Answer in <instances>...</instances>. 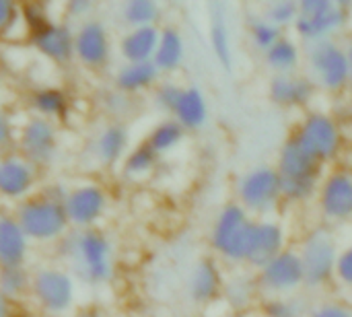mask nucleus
Returning <instances> with one entry per match:
<instances>
[{"label": "nucleus", "mask_w": 352, "mask_h": 317, "mask_svg": "<svg viewBox=\"0 0 352 317\" xmlns=\"http://www.w3.org/2000/svg\"><path fill=\"white\" fill-rule=\"evenodd\" d=\"M130 151V130L122 122H111L99 130L93 142V153L101 165L113 167L126 159Z\"/></svg>", "instance_id": "22"}, {"label": "nucleus", "mask_w": 352, "mask_h": 317, "mask_svg": "<svg viewBox=\"0 0 352 317\" xmlns=\"http://www.w3.org/2000/svg\"><path fill=\"white\" fill-rule=\"evenodd\" d=\"M287 248H289V233L278 221L256 219L250 254H248V266L260 270L264 264H268L272 258H276Z\"/></svg>", "instance_id": "18"}, {"label": "nucleus", "mask_w": 352, "mask_h": 317, "mask_svg": "<svg viewBox=\"0 0 352 317\" xmlns=\"http://www.w3.org/2000/svg\"><path fill=\"white\" fill-rule=\"evenodd\" d=\"M297 17H299V2L295 0H276L270 2V6L266 8V19L280 29L293 27Z\"/></svg>", "instance_id": "37"}, {"label": "nucleus", "mask_w": 352, "mask_h": 317, "mask_svg": "<svg viewBox=\"0 0 352 317\" xmlns=\"http://www.w3.org/2000/svg\"><path fill=\"white\" fill-rule=\"evenodd\" d=\"M256 219L235 200L227 202L214 217L210 229L212 252L229 264H248Z\"/></svg>", "instance_id": "4"}, {"label": "nucleus", "mask_w": 352, "mask_h": 317, "mask_svg": "<svg viewBox=\"0 0 352 317\" xmlns=\"http://www.w3.org/2000/svg\"><path fill=\"white\" fill-rule=\"evenodd\" d=\"M338 285H342L344 289L352 291V243L342 248L338 252V260H336V278Z\"/></svg>", "instance_id": "41"}, {"label": "nucleus", "mask_w": 352, "mask_h": 317, "mask_svg": "<svg viewBox=\"0 0 352 317\" xmlns=\"http://www.w3.org/2000/svg\"><path fill=\"white\" fill-rule=\"evenodd\" d=\"M175 122L186 132H198L206 126L208 122V101L206 95L198 87H184L182 97L171 113Z\"/></svg>", "instance_id": "25"}, {"label": "nucleus", "mask_w": 352, "mask_h": 317, "mask_svg": "<svg viewBox=\"0 0 352 317\" xmlns=\"http://www.w3.org/2000/svg\"><path fill=\"white\" fill-rule=\"evenodd\" d=\"M318 210L330 225H342L352 221V169L336 167L330 169L318 192Z\"/></svg>", "instance_id": "12"}, {"label": "nucleus", "mask_w": 352, "mask_h": 317, "mask_svg": "<svg viewBox=\"0 0 352 317\" xmlns=\"http://www.w3.org/2000/svg\"><path fill=\"white\" fill-rule=\"evenodd\" d=\"M264 62L274 74H293L301 64V47L291 35H283L264 52Z\"/></svg>", "instance_id": "28"}, {"label": "nucleus", "mask_w": 352, "mask_h": 317, "mask_svg": "<svg viewBox=\"0 0 352 317\" xmlns=\"http://www.w3.org/2000/svg\"><path fill=\"white\" fill-rule=\"evenodd\" d=\"M299 256L305 270V287L309 289H324L334 283L336 278V260H338V243L330 229L314 227L309 229L301 243Z\"/></svg>", "instance_id": "7"}, {"label": "nucleus", "mask_w": 352, "mask_h": 317, "mask_svg": "<svg viewBox=\"0 0 352 317\" xmlns=\"http://www.w3.org/2000/svg\"><path fill=\"white\" fill-rule=\"evenodd\" d=\"M21 23V2L14 0H0V37L6 39L12 35Z\"/></svg>", "instance_id": "40"}, {"label": "nucleus", "mask_w": 352, "mask_h": 317, "mask_svg": "<svg viewBox=\"0 0 352 317\" xmlns=\"http://www.w3.org/2000/svg\"><path fill=\"white\" fill-rule=\"evenodd\" d=\"M344 47H346V54H349V60H351V68H352V37L349 39V43H346Z\"/></svg>", "instance_id": "47"}, {"label": "nucleus", "mask_w": 352, "mask_h": 317, "mask_svg": "<svg viewBox=\"0 0 352 317\" xmlns=\"http://www.w3.org/2000/svg\"><path fill=\"white\" fill-rule=\"evenodd\" d=\"M210 47L217 56V60L223 64V66H231L233 62V47H231V33H229V27L225 23V17L221 12H217L212 17V23H210Z\"/></svg>", "instance_id": "34"}, {"label": "nucleus", "mask_w": 352, "mask_h": 317, "mask_svg": "<svg viewBox=\"0 0 352 317\" xmlns=\"http://www.w3.org/2000/svg\"><path fill=\"white\" fill-rule=\"evenodd\" d=\"M349 107H351V111H352V87H351V91H349Z\"/></svg>", "instance_id": "48"}, {"label": "nucleus", "mask_w": 352, "mask_h": 317, "mask_svg": "<svg viewBox=\"0 0 352 317\" xmlns=\"http://www.w3.org/2000/svg\"><path fill=\"white\" fill-rule=\"evenodd\" d=\"M184 60H186V39L182 31L173 25L161 27V37L153 64L159 68L161 74H171L184 64Z\"/></svg>", "instance_id": "27"}, {"label": "nucleus", "mask_w": 352, "mask_h": 317, "mask_svg": "<svg viewBox=\"0 0 352 317\" xmlns=\"http://www.w3.org/2000/svg\"><path fill=\"white\" fill-rule=\"evenodd\" d=\"M159 159H161V155L144 140L128 151L126 159L122 161V171L126 177L140 179L155 171V167L159 165Z\"/></svg>", "instance_id": "29"}, {"label": "nucleus", "mask_w": 352, "mask_h": 317, "mask_svg": "<svg viewBox=\"0 0 352 317\" xmlns=\"http://www.w3.org/2000/svg\"><path fill=\"white\" fill-rule=\"evenodd\" d=\"M16 149L23 159L33 167H45L58 153V128L56 122L31 116L16 132Z\"/></svg>", "instance_id": "13"}, {"label": "nucleus", "mask_w": 352, "mask_h": 317, "mask_svg": "<svg viewBox=\"0 0 352 317\" xmlns=\"http://www.w3.org/2000/svg\"><path fill=\"white\" fill-rule=\"evenodd\" d=\"M351 10L342 8L334 0H301L299 17L293 25L295 33L309 43L330 39L349 21Z\"/></svg>", "instance_id": "10"}, {"label": "nucleus", "mask_w": 352, "mask_h": 317, "mask_svg": "<svg viewBox=\"0 0 352 317\" xmlns=\"http://www.w3.org/2000/svg\"><path fill=\"white\" fill-rule=\"evenodd\" d=\"M276 171L283 184V198L291 204H305L318 198L320 184L326 175L324 167L295 134L287 136L278 151Z\"/></svg>", "instance_id": "2"}, {"label": "nucleus", "mask_w": 352, "mask_h": 317, "mask_svg": "<svg viewBox=\"0 0 352 317\" xmlns=\"http://www.w3.org/2000/svg\"><path fill=\"white\" fill-rule=\"evenodd\" d=\"M58 243L60 254L72 264L74 274L82 283L101 287L113 278V243L99 227L68 231Z\"/></svg>", "instance_id": "1"}, {"label": "nucleus", "mask_w": 352, "mask_h": 317, "mask_svg": "<svg viewBox=\"0 0 352 317\" xmlns=\"http://www.w3.org/2000/svg\"><path fill=\"white\" fill-rule=\"evenodd\" d=\"M93 2L91 0H68L66 4H64V8H66V12L70 14V17H74V19H82V21H87V17H89V12L93 10Z\"/></svg>", "instance_id": "44"}, {"label": "nucleus", "mask_w": 352, "mask_h": 317, "mask_svg": "<svg viewBox=\"0 0 352 317\" xmlns=\"http://www.w3.org/2000/svg\"><path fill=\"white\" fill-rule=\"evenodd\" d=\"M225 278L214 258H202L192 268L188 278V295L196 305H208L223 295Z\"/></svg>", "instance_id": "20"}, {"label": "nucleus", "mask_w": 352, "mask_h": 317, "mask_svg": "<svg viewBox=\"0 0 352 317\" xmlns=\"http://www.w3.org/2000/svg\"><path fill=\"white\" fill-rule=\"evenodd\" d=\"M14 140H16V130H14L12 118L0 105V155H6L8 149L14 144Z\"/></svg>", "instance_id": "42"}, {"label": "nucleus", "mask_w": 352, "mask_h": 317, "mask_svg": "<svg viewBox=\"0 0 352 317\" xmlns=\"http://www.w3.org/2000/svg\"><path fill=\"white\" fill-rule=\"evenodd\" d=\"M307 64L314 74V83L328 93H344L352 87V68L346 47L332 37L309 43Z\"/></svg>", "instance_id": "8"}, {"label": "nucleus", "mask_w": 352, "mask_h": 317, "mask_svg": "<svg viewBox=\"0 0 352 317\" xmlns=\"http://www.w3.org/2000/svg\"><path fill=\"white\" fill-rule=\"evenodd\" d=\"M74 58L91 70L107 66L111 58V39L107 27L99 19H87L74 29Z\"/></svg>", "instance_id": "15"}, {"label": "nucleus", "mask_w": 352, "mask_h": 317, "mask_svg": "<svg viewBox=\"0 0 352 317\" xmlns=\"http://www.w3.org/2000/svg\"><path fill=\"white\" fill-rule=\"evenodd\" d=\"M0 317H16V307L10 299L0 293Z\"/></svg>", "instance_id": "45"}, {"label": "nucleus", "mask_w": 352, "mask_h": 317, "mask_svg": "<svg viewBox=\"0 0 352 317\" xmlns=\"http://www.w3.org/2000/svg\"><path fill=\"white\" fill-rule=\"evenodd\" d=\"M258 289L266 297H291L301 287H305V270L299 250L289 245L268 264H264L258 274Z\"/></svg>", "instance_id": "11"}, {"label": "nucleus", "mask_w": 352, "mask_h": 317, "mask_svg": "<svg viewBox=\"0 0 352 317\" xmlns=\"http://www.w3.org/2000/svg\"><path fill=\"white\" fill-rule=\"evenodd\" d=\"M318 93L314 78L305 74H274L268 83V97L274 105L285 109L307 107Z\"/></svg>", "instance_id": "19"}, {"label": "nucleus", "mask_w": 352, "mask_h": 317, "mask_svg": "<svg viewBox=\"0 0 352 317\" xmlns=\"http://www.w3.org/2000/svg\"><path fill=\"white\" fill-rule=\"evenodd\" d=\"M21 23L29 33L45 27L47 23H52V17H50V6L47 2H41V0H27V2H21Z\"/></svg>", "instance_id": "36"}, {"label": "nucleus", "mask_w": 352, "mask_h": 317, "mask_svg": "<svg viewBox=\"0 0 352 317\" xmlns=\"http://www.w3.org/2000/svg\"><path fill=\"white\" fill-rule=\"evenodd\" d=\"M29 107L37 118L45 120H66L72 109V99L68 91L60 87H37L29 93Z\"/></svg>", "instance_id": "26"}, {"label": "nucleus", "mask_w": 352, "mask_h": 317, "mask_svg": "<svg viewBox=\"0 0 352 317\" xmlns=\"http://www.w3.org/2000/svg\"><path fill=\"white\" fill-rule=\"evenodd\" d=\"M309 317H352V307L340 301H326L318 305Z\"/></svg>", "instance_id": "43"}, {"label": "nucleus", "mask_w": 352, "mask_h": 317, "mask_svg": "<svg viewBox=\"0 0 352 317\" xmlns=\"http://www.w3.org/2000/svg\"><path fill=\"white\" fill-rule=\"evenodd\" d=\"M27 41L37 54L54 64H68L74 60V29L68 23L52 21L29 33Z\"/></svg>", "instance_id": "17"}, {"label": "nucleus", "mask_w": 352, "mask_h": 317, "mask_svg": "<svg viewBox=\"0 0 352 317\" xmlns=\"http://www.w3.org/2000/svg\"><path fill=\"white\" fill-rule=\"evenodd\" d=\"M237 202L254 217L266 219L278 210L285 202L280 175L274 165H256L250 167L235 186Z\"/></svg>", "instance_id": "5"}, {"label": "nucleus", "mask_w": 352, "mask_h": 317, "mask_svg": "<svg viewBox=\"0 0 352 317\" xmlns=\"http://www.w3.org/2000/svg\"><path fill=\"white\" fill-rule=\"evenodd\" d=\"M35 305L47 316H66L76 301L74 276L58 266H43L31 272V293Z\"/></svg>", "instance_id": "9"}, {"label": "nucleus", "mask_w": 352, "mask_h": 317, "mask_svg": "<svg viewBox=\"0 0 352 317\" xmlns=\"http://www.w3.org/2000/svg\"><path fill=\"white\" fill-rule=\"evenodd\" d=\"M159 78L161 72L153 62H134V64L124 62L113 76V87L118 93L132 97L148 89H155L159 85Z\"/></svg>", "instance_id": "23"}, {"label": "nucleus", "mask_w": 352, "mask_h": 317, "mask_svg": "<svg viewBox=\"0 0 352 317\" xmlns=\"http://www.w3.org/2000/svg\"><path fill=\"white\" fill-rule=\"evenodd\" d=\"M107 206H109V196L95 182L78 184L70 188L64 198V210H66L68 223L76 231L97 227V223L107 212Z\"/></svg>", "instance_id": "14"}, {"label": "nucleus", "mask_w": 352, "mask_h": 317, "mask_svg": "<svg viewBox=\"0 0 352 317\" xmlns=\"http://www.w3.org/2000/svg\"><path fill=\"white\" fill-rule=\"evenodd\" d=\"M182 91H184V87L177 85V83H171V80L159 83L155 87V95H153L155 97V105L171 116L175 105H177V101H179V97H182Z\"/></svg>", "instance_id": "39"}, {"label": "nucleus", "mask_w": 352, "mask_h": 317, "mask_svg": "<svg viewBox=\"0 0 352 317\" xmlns=\"http://www.w3.org/2000/svg\"><path fill=\"white\" fill-rule=\"evenodd\" d=\"M0 293L12 303L31 293V272L25 266H0Z\"/></svg>", "instance_id": "31"}, {"label": "nucleus", "mask_w": 352, "mask_h": 317, "mask_svg": "<svg viewBox=\"0 0 352 317\" xmlns=\"http://www.w3.org/2000/svg\"><path fill=\"white\" fill-rule=\"evenodd\" d=\"M186 134H188V132L179 126V122H175V120L169 116V118L161 120L159 124H155V126L151 128V132H148V136H146V142L163 157V155L175 151V149L184 142Z\"/></svg>", "instance_id": "30"}, {"label": "nucleus", "mask_w": 352, "mask_h": 317, "mask_svg": "<svg viewBox=\"0 0 352 317\" xmlns=\"http://www.w3.org/2000/svg\"><path fill=\"white\" fill-rule=\"evenodd\" d=\"M161 37V27H134L128 29L120 39V54L124 62H153Z\"/></svg>", "instance_id": "24"}, {"label": "nucleus", "mask_w": 352, "mask_h": 317, "mask_svg": "<svg viewBox=\"0 0 352 317\" xmlns=\"http://www.w3.org/2000/svg\"><path fill=\"white\" fill-rule=\"evenodd\" d=\"M262 317H301V305L291 297H266L260 305Z\"/></svg>", "instance_id": "38"}, {"label": "nucleus", "mask_w": 352, "mask_h": 317, "mask_svg": "<svg viewBox=\"0 0 352 317\" xmlns=\"http://www.w3.org/2000/svg\"><path fill=\"white\" fill-rule=\"evenodd\" d=\"M12 215L27 233L29 241L35 243H56L70 231L64 202L43 190L19 202Z\"/></svg>", "instance_id": "3"}, {"label": "nucleus", "mask_w": 352, "mask_h": 317, "mask_svg": "<svg viewBox=\"0 0 352 317\" xmlns=\"http://www.w3.org/2000/svg\"><path fill=\"white\" fill-rule=\"evenodd\" d=\"M293 134L322 165L338 161L344 151V130L340 120L322 109L307 111Z\"/></svg>", "instance_id": "6"}, {"label": "nucleus", "mask_w": 352, "mask_h": 317, "mask_svg": "<svg viewBox=\"0 0 352 317\" xmlns=\"http://www.w3.org/2000/svg\"><path fill=\"white\" fill-rule=\"evenodd\" d=\"M70 317H105L97 307H82L78 311H74Z\"/></svg>", "instance_id": "46"}, {"label": "nucleus", "mask_w": 352, "mask_h": 317, "mask_svg": "<svg viewBox=\"0 0 352 317\" xmlns=\"http://www.w3.org/2000/svg\"><path fill=\"white\" fill-rule=\"evenodd\" d=\"M283 35H285V31L280 27H276L274 23H270L266 17L252 19V23H250V39L262 52L270 50Z\"/></svg>", "instance_id": "35"}, {"label": "nucleus", "mask_w": 352, "mask_h": 317, "mask_svg": "<svg viewBox=\"0 0 352 317\" xmlns=\"http://www.w3.org/2000/svg\"><path fill=\"white\" fill-rule=\"evenodd\" d=\"M122 19L130 29L155 27L161 19V4L155 0H128L122 6Z\"/></svg>", "instance_id": "32"}, {"label": "nucleus", "mask_w": 352, "mask_h": 317, "mask_svg": "<svg viewBox=\"0 0 352 317\" xmlns=\"http://www.w3.org/2000/svg\"><path fill=\"white\" fill-rule=\"evenodd\" d=\"M258 281L256 278H250V276H237L233 278L231 283H225V289H223V295L227 299V303L241 311V309H248L252 303H254V297L258 293Z\"/></svg>", "instance_id": "33"}, {"label": "nucleus", "mask_w": 352, "mask_h": 317, "mask_svg": "<svg viewBox=\"0 0 352 317\" xmlns=\"http://www.w3.org/2000/svg\"><path fill=\"white\" fill-rule=\"evenodd\" d=\"M37 186V167H33L19 153L0 155V198L23 202L33 196Z\"/></svg>", "instance_id": "16"}, {"label": "nucleus", "mask_w": 352, "mask_h": 317, "mask_svg": "<svg viewBox=\"0 0 352 317\" xmlns=\"http://www.w3.org/2000/svg\"><path fill=\"white\" fill-rule=\"evenodd\" d=\"M29 237L12 212H0V266H25Z\"/></svg>", "instance_id": "21"}]
</instances>
